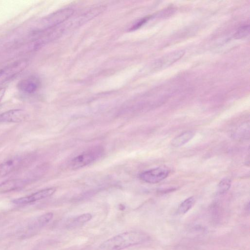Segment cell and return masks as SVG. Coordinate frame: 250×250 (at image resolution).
<instances>
[{
	"label": "cell",
	"mask_w": 250,
	"mask_h": 250,
	"mask_svg": "<svg viewBox=\"0 0 250 250\" xmlns=\"http://www.w3.org/2000/svg\"><path fill=\"white\" fill-rule=\"evenodd\" d=\"M26 117L25 112L21 109H13L0 114V123H20Z\"/></svg>",
	"instance_id": "obj_8"
},
{
	"label": "cell",
	"mask_w": 250,
	"mask_h": 250,
	"mask_svg": "<svg viewBox=\"0 0 250 250\" xmlns=\"http://www.w3.org/2000/svg\"><path fill=\"white\" fill-rule=\"evenodd\" d=\"M148 19V18L146 17L144 19H142L140 21L137 22L135 25H134L131 28V30H135L140 26H141L144 23H145L146 21Z\"/></svg>",
	"instance_id": "obj_18"
},
{
	"label": "cell",
	"mask_w": 250,
	"mask_h": 250,
	"mask_svg": "<svg viewBox=\"0 0 250 250\" xmlns=\"http://www.w3.org/2000/svg\"><path fill=\"white\" fill-rule=\"evenodd\" d=\"M231 183V180L228 178L222 179L217 186V193L222 194L226 192L230 188Z\"/></svg>",
	"instance_id": "obj_16"
},
{
	"label": "cell",
	"mask_w": 250,
	"mask_h": 250,
	"mask_svg": "<svg viewBox=\"0 0 250 250\" xmlns=\"http://www.w3.org/2000/svg\"><path fill=\"white\" fill-rule=\"evenodd\" d=\"M92 218V215L89 213H84L71 219L68 223V228H75L89 221Z\"/></svg>",
	"instance_id": "obj_13"
},
{
	"label": "cell",
	"mask_w": 250,
	"mask_h": 250,
	"mask_svg": "<svg viewBox=\"0 0 250 250\" xmlns=\"http://www.w3.org/2000/svg\"><path fill=\"white\" fill-rule=\"evenodd\" d=\"M148 239V236L142 231H127L104 241L100 245L99 249L101 250H122L143 243Z\"/></svg>",
	"instance_id": "obj_1"
},
{
	"label": "cell",
	"mask_w": 250,
	"mask_h": 250,
	"mask_svg": "<svg viewBox=\"0 0 250 250\" xmlns=\"http://www.w3.org/2000/svg\"><path fill=\"white\" fill-rule=\"evenodd\" d=\"M195 202V199L193 196L186 199L180 204L178 208V212L180 214H185L192 208Z\"/></svg>",
	"instance_id": "obj_15"
},
{
	"label": "cell",
	"mask_w": 250,
	"mask_h": 250,
	"mask_svg": "<svg viewBox=\"0 0 250 250\" xmlns=\"http://www.w3.org/2000/svg\"><path fill=\"white\" fill-rule=\"evenodd\" d=\"M169 172L167 167H159L141 173L139 177L145 182L156 184L165 179L168 176Z\"/></svg>",
	"instance_id": "obj_3"
},
{
	"label": "cell",
	"mask_w": 250,
	"mask_h": 250,
	"mask_svg": "<svg viewBox=\"0 0 250 250\" xmlns=\"http://www.w3.org/2000/svg\"><path fill=\"white\" fill-rule=\"evenodd\" d=\"M56 191L55 188L42 189L27 196L17 198L13 201L17 205H24L41 200L53 195Z\"/></svg>",
	"instance_id": "obj_6"
},
{
	"label": "cell",
	"mask_w": 250,
	"mask_h": 250,
	"mask_svg": "<svg viewBox=\"0 0 250 250\" xmlns=\"http://www.w3.org/2000/svg\"><path fill=\"white\" fill-rule=\"evenodd\" d=\"M53 214L52 212H47L37 217L30 226L31 228H40L45 226L52 219Z\"/></svg>",
	"instance_id": "obj_14"
},
{
	"label": "cell",
	"mask_w": 250,
	"mask_h": 250,
	"mask_svg": "<svg viewBox=\"0 0 250 250\" xmlns=\"http://www.w3.org/2000/svg\"><path fill=\"white\" fill-rule=\"evenodd\" d=\"M27 65L26 60L14 62L0 69V84L6 82L23 70Z\"/></svg>",
	"instance_id": "obj_4"
},
{
	"label": "cell",
	"mask_w": 250,
	"mask_h": 250,
	"mask_svg": "<svg viewBox=\"0 0 250 250\" xmlns=\"http://www.w3.org/2000/svg\"><path fill=\"white\" fill-rule=\"evenodd\" d=\"M103 154L104 149L102 147H93L75 157L70 162V167L73 169L81 168L96 161Z\"/></svg>",
	"instance_id": "obj_2"
},
{
	"label": "cell",
	"mask_w": 250,
	"mask_h": 250,
	"mask_svg": "<svg viewBox=\"0 0 250 250\" xmlns=\"http://www.w3.org/2000/svg\"><path fill=\"white\" fill-rule=\"evenodd\" d=\"M250 32L249 25H245L241 26L234 34L235 39H241L247 36Z\"/></svg>",
	"instance_id": "obj_17"
},
{
	"label": "cell",
	"mask_w": 250,
	"mask_h": 250,
	"mask_svg": "<svg viewBox=\"0 0 250 250\" xmlns=\"http://www.w3.org/2000/svg\"><path fill=\"white\" fill-rule=\"evenodd\" d=\"M72 9L66 8L55 12L43 20L42 24L45 29L55 26L62 23L73 14Z\"/></svg>",
	"instance_id": "obj_5"
},
{
	"label": "cell",
	"mask_w": 250,
	"mask_h": 250,
	"mask_svg": "<svg viewBox=\"0 0 250 250\" xmlns=\"http://www.w3.org/2000/svg\"><path fill=\"white\" fill-rule=\"evenodd\" d=\"M39 81L36 78L30 77L21 80L18 84V87L26 94H33L38 89Z\"/></svg>",
	"instance_id": "obj_9"
},
{
	"label": "cell",
	"mask_w": 250,
	"mask_h": 250,
	"mask_svg": "<svg viewBox=\"0 0 250 250\" xmlns=\"http://www.w3.org/2000/svg\"><path fill=\"white\" fill-rule=\"evenodd\" d=\"M183 54V51H178L164 57L163 58L160 59V61H158V66H168L182 57Z\"/></svg>",
	"instance_id": "obj_12"
},
{
	"label": "cell",
	"mask_w": 250,
	"mask_h": 250,
	"mask_svg": "<svg viewBox=\"0 0 250 250\" xmlns=\"http://www.w3.org/2000/svg\"><path fill=\"white\" fill-rule=\"evenodd\" d=\"M20 156H14L0 164V177L5 176L19 168L22 163Z\"/></svg>",
	"instance_id": "obj_7"
},
{
	"label": "cell",
	"mask_w": 250,
	"mask_h": 250,
	"mask_svg": "<svg viewBox=\"0 0 250 250\" xmlns=\"http://www.w3.org/2000/svg\"><path fill=\"white\" fill-rule=\"evenodd\" d=\"M194 136V133L191 131L182 132L174 138L171 141V145L176 147H180L190 141Z\"/></svg>",
	"instance_id": "obj_11"
},
{
	"label": "cell",
	"mask_w": 250,
	"mask_h": 250,
	"mask_svg": "<svg viewBox=\"0 0 250 250\" xmlns=\"http://www.w3.org/2000/svg\"><path fill=\"white\" fill-rule=\"evenodd\" d=\"M28 184L26 180L14 179L5 181L0 184V191L8 192L24 188Z\"/></svg>",
	"instance_id": "obj_10"
}]
</instances>
